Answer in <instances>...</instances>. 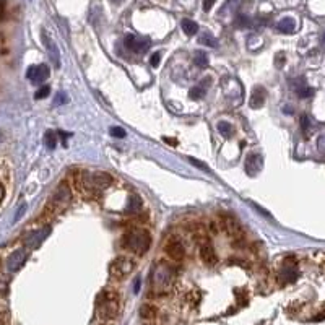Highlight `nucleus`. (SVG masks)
<instances>
[{"label":"nucleus","mask_w":325,"mask_h":325,"mask_svg":"<svg viewBox=\"0 0 325 325\" xmlns=\"http://www.w3.org/2000/svg\"><path fill=\"white\" fill-rule=\"evenodd\" d=\"M120 312V298L113 289L101 291L96 298V315L101 320H114Z\"/></svg>","instance_id":"nucleus-1"},{"label":"nucleus","mask_w":325,"mask_h":325,"mask_svg":"<svg viewBox=\"0 0 325 325\" xmlns=\"http://www.w3.org/2000/svg\"><path fill=\"white\" fill-rule=\"evenodd\" d=\"M113 182L114 177L104 171H90V172L86 171L81 172V176L78 179V187L83 189V192L93 195V193L103 192L104 189L113 186Z\"/></svg>","instance_id":"nucleus-2"},{"label":"nucleus","mask_w":325,"mask_h":325,"mask_svg":"<svg viewBox=\"0 0 325 325\" xmlns=\"http://www.w3.org/2000/svg\"><path fill=\"white\" fill-rule=\"evenodd\" d=\"M150 280H152L153 289L156 293H166L172 288L174 281H176V268L168 262H159L153 268Z\"/></svg>","instance_id":"nucleus-3"},{"label":"nucleus","mask_w":325,"mask_h":325,"mask_svg":"<svg viewBox=\"0 0 325 325\" xmlns=\"http://www.w3.org/2000/svg\"><path fill=\"white\" fill-rule=\"evenodd\" d=\"M122 246L125 249L135 252V254H145L150 249V246H152V236H150V232L147 229L134 228V229H130L124 236Z\"/></svg>","instance_id":"nucleus-4"},{"label":"nucleus","mask_w":325,"mask_h":325,"mask_svg":"<svg viewBox=\"0 0 325 325\" xmlns=\"http://www.w3.org/2000/svg\"><path fill=\"white\" fill-rule=\"evenodd\" d=\"M70 202H72V189L65 182H62L56 189V192L52 193L51 200L47 202V205L44 208V215H57V213L64 211L69 207Z\"/></svg>","instance_id":"nucleus-5"},{"label":"nucleus","mask_w":325,"mask_h":325,"mask_svg":"<svg viewBox=\"0 0 325 325\" xmlns=\"http://www.w3.org/2000/svg\"><path fill=\"white\" fill-rule=\"evenodd\" d=\"M135 268L134 260H130L129 257L125 255H119L111 262L109 265V271L111 275L115 276V278H122V276H127L129 273H132V270Z\"/></svg>","instance_id":"nucleus-6"},{"label":"nucleus","mask_w":325,"mask_h":325,"mask_svg":"<svg viewBox=\"0 0 325 325\" xmlns=\"http://www.w3.org/2000/svg\"><path fill=\"white\" fill-rule=\"evenodd\" d=\"M28 260V249L26 247H20V249H15L10 255L7 257L5 260V268L10 271V273H17L18 270H21V267L26 264Z\"/></svg>","instance_id":"nucleus-7"},{"label":"nucleus","mask_w":325,"mask_h":325,"mask_svg":"<svg viewBox=\"0 0 325 325\" xmlns=\"http://www.w3.org/2000/svg\"><path fill=\"white\" fill-rule=\"evenodd\" d=\"M49 232H51V226H42L41 229H36V231L30 232V234L23 239L25 247L26 249H38V247L46 241V237L49 236Z\"/></svg>","instance_id":"nucleus-8"},{"label":"nucleus","mask_w":325,"mask_h":325,"mask_svg":"<svg viewBox=\"0 0 325 325\" xmlns=\"http://www.w3.org/2000/svg\"><path fill=\"white\" fill-rule=\"evenodd\" d=\"M49 75H51L49 67L44 65V64L33 65L26 72V76L33 81V83H42V81H46L47 78H49Z\"/></svg>","instance_id":"nucleus-9"},{"label":"nucleus","mask_w":325,"mask_h":325,"mask_svg":"<svg viewBox=\"0 0 325 325\" xmlns=\"http://www.w3.org/2000/svg\"><path fill=\"white\" fill-rule=\"evenodd\" d=\"M124 42H125V46H127L130 51L137 52V54H143V52H147L148 47H150V41L148 39H145V38H135L132 35L125 36Z\"/></svg>","instance_id":"nucleus-10"},{"label":"nucleus","mask_w":325,"mask_h":325,"mask_svg":"<svg viewBox=\"0 0 325 325\" xmlns=\"http://www.w3.org/2000/svg\"><path fill=\"white\" fill-rule=\"evenodd\" d=\"M244 168H246V172L249 174V176H255V174H259L262 171V168H264V159H262L260 154L250 153L249 156L246 158Z\"/></svg>","instance_id":"nucleus-11"},{"label":"nucleus","mask_w":325,"mask_h":325,"mask_svg":"<svg viewBox=\"0 0 325 325\" xmlns=\"http://www.w3.org/2000/svg\"><path fill=\"white\" fill-rule=\"evenodd\" d=\"M42 42H44V47L47 51V54H49L52 64H54L56 69H59L60 67V52H59V47L54 41L51 39L49 36L46 35V33H42Z\"/></svg>","instance_id":"nucleus-12"},{"label":"nucleus","mask_w":325,"mask_h":325,"mask_svg":"<svg viewBox=\"0 0 325 325\" xmlns=\"http://www.w3.org/2000/svg\"><path fill=\"white\" fill-rule=\"evenodd\" d=\"M166 254L171 257L174 262H182L184 257H186V249L181 242L177 241H169L166 244Z\"/></svg>","instance_id":"nucleus-13"},{"label":"nucleus","mask_w":325,"mask_h":325,"mask_svg":"<svg viewBox=\"0 0 325 325\" xmlns=\"http://www.w3.org/2000/svg\"><path fill=\"white\" fill-rule=\"evenodd\" d=\"M265 99H267V91L264 86H255L254 91H252V96H250V108L252 109H260L262 106L265 104Z\"/></svg>","instance_id":"nucleus-14"},{"label":"nucleus","mask_w":325,"mask_h":325,"mask_svg":"<svg viewBox=\"0 0 325 325\" xmlns=\"http://www.w3.org/2000/svg\"><path fill=\"white\" fill-rule=\"evenodd\" d=\"M200 259L203 264L207 265H215L218 257L215 254V249H213V246L210 244V242H205L202 247H200Z\"/></svg>","instance_id":"nucleus-15"},{"label":"nucleus","mask_w":325,"mask_h":325,"mask_svg":"<svg viewBox=\"0 0 325 325\" xmlns=\"http://www.w3.org/2000/svg\"><path fill=\"white\" fill-rule=\"evenodd\" d=\"M276 30H278L280 33H283V35H291V33L296 31V21L293 20V18L286 17V18H283V20H280L278 23H276Z\"/></svg>","instance_id":"nucleus-16"},{"label":"nucleus","mask_w":325,"mask_h":325,"mask_svg":"<svg viewBox=\"0 0 325 325\" xmlns=\"http://www.w3.org/2000/svg\"><path fill=\"white\" fill-rule=\"evenodd\" d=\"M296 276H298V270H296L294 267H291V265H286L285 268L281 270L280 280L283 281V283H291V281L296 280Z\"/></svg>","instance_id":"nucleus-17"},{"label":"nucleus","mask_w":325,"mask_h":325,"mask_svg":"<svg viewBox=\"0 0 325 325\" xmlns=\"http://www.w3.org/2000/svg\"><path fill=\"white\" fill-rule=\"evenodd\" d=\"M223 223H225L226 229L231 232V234H239L241 232V225L237 223L232 216H223Z\"/></svg>","instance_id":"nucleus-18"},{"label":"nucleus","mask_w":325,"mask_h":325,"mask_svg":"<svg viewBox=\"0 0 325 325\" xmlns=\"http://www.w3.org/2000/svg\"><path fill=\"white\" fill-rule=\"evenodd\" d=\"M181 26H182V31L186 33L187 36H195L198 33V25L193 20H189V18L182 20Z\"/></svg>","instance_id":"nucleus-19"},{"label":"nucleus","mask_w":325,"mask_h":325,"mask_svg":"<svg viewBox=\"0 0 325 325\" xmlns=\"http://www.w3.org/2000/svg\"><path fill=\"white\" fill-rule=\"evenodd\" d=\"M140 208H142V198L137 197V195L129 197V202H127V211H129V213H135V211H138Z\"/></svg>","instance_id":"nucleus-20"},{"label":"nucleus","mask_w":325,"mask_h":325,"mask_svg":"<svg viewBox=\"0 0 325 325\" xmlns=\"http://www.w3.org/2000/svg\"><path fill=\"white\" fill-rule=\"evenodd\" d=\"M140 315H142L143 319L152 320L156 317V309H154L152 304H143L142 307H140Z\"/></svg>","instance_id":"nucleus-21"},{"label":"nucleus","mask_w":325,"mask_h":325,"mask_svg":"<svg viewBox=\"0 0 325 325\" xmlns=\"http://www.w3.org/2000/svg\"><path fill=\"white\" fill-rule=\"evenodd\" d=\"M198 42L203 44V46H208V47H215L218 44V41L215 39V38H213L211 33H208V31H205L203 35H200V38H198Z\"/></svg>","instance_id":"nucleus-22"},{"label":"nucleus","mask_w":325,"mask_h":325,"mask_svg":"<svg viewBox=\"0 0 325 325\" xmlns=\"http://www.w3.org/2000/svg\"><path fill=\"white\" fill-rule=\"evenodd\" d=\"M208 56L205 54V52H202V51H197L195 52V56H193V64H195L197 67H200V69H203V67H207L208 65Z\"/></svg>","instance_id":"nucleus-23"},{"label":"nucleus","mask_w":325,"mask_h":325,"mask_svg":"<svg viewBox=\"0 0 325 325\" xmlns=\"http://www.w3.org/2000/svg\"><path fill=\"white\" fill-rule=\"evenodd\" d=\"M44 143H46V147L49 150H54L57 147V135H56V132H52V130H47L46 135H44Z\"/></svg>","instance_id":"nucleus-24"},{"label":"nucleus","mask_w":325,"mask_h":325,"mask_svg":"<svg viewBox=\"0 0 325 325\" xmlns=\"http://www.w3.org/2000/svg\"><path fill=\"white\" fill-rule=\"evenodd\" d=\"M296 93H298L299 98H309V96L314 95V88H309V86H306L304 83H301L298 88H296Z\"/></svg>","instance_id":"nucleus-25"},{"label":"nucleus","mask_w":325,"mask_h":325,"mask_svg":"<svg viewBox=\"0 0 325 325\" xmlns=\"http://www.w3.org/2000/svg\"><path fill=\"white\" fill-rule=\"evenodd\" d=\"M218 130H220V134L223 135V137H229L231 132H232V127L229 125V122L221 120V122H218Z\"/></svg>","instance_id":"nucleus-26"},{"label":"nucleus","mask_w":325,"mask_h":325,"mask_svg":"<svg viewBox=\"0 0 325 325\" xmlns=\"http://www.w3.org/2000/svg\"><path fill=\"white\" fill-rule=\"evenodd\" d=\"M203 93H205V90H203L202 86H193V88H191V91H189V96H191V99H200Z\"/></svg>","instance_id":"nucleus-27"},{"label":"nucleus","mask_w":325,"mask_h":325,"mask_svg":"<svg viewBox=\"0 0 325 325\" xmlns=\"http://www.w3.org/2000/svg\"><path fill=\"white\" fill-rule=\"evenodd\" d=\"M49 93H51L49 85H44V86H41V88L36 91L35 98H36V99H44V98H47V95H49Z\"/></svg>","instance_id":"nucleus-28"},{"label":"nucleus","mask_w":325,"mask_h":325,"mask_svg":"<svg viewBox=\"0 0 325 325\" xmlns=\"http://www.w3.org/2000/svg\"><path fill=\"white\" fill-rule=\"evenodd\" d=\"M109 132H111V135H113V137H115V138H125V135H127V132H125L122 127H111Z\"/></svg>","instance_id":"nucleus-29"},{"label":"nucleus","mask_w":325,"mask_h":325,"mask_svg":"<svg viewBox=\"0 0 325 325\" xmlns=\"http://www.w3.org/2000/svg\"><path fill=\"white\" fill-rule=\"evenodd\" d=\"M189 161H191V163L193 164V166H197L198 169H202V171H205V172H210V168H208L205 163L198 161V159H195V158H189Z\"/></svg>","instance_id":"nucleus-30"},{"label":"nucleus","mask_w":325,"mask_h":325,"mask_svg":"<svg viewBox=\"0 0 325 325\" xmlns=\"http://www.w3.org/2000/svg\"><path fill=\"white\" fill-rule=\"evenodd\" d=\"M65 103H69V98L65 96V93H57V95H56V99H54V106L65 104Z\"/></svg>","instance_id":"nucleus-31"},{"label":"nucleus","mask_w":325,"mask_h":325,"mask_svg":"<svg viewBox=\"0 0 325 325\" xmlns=\"http://www.w3.org/2000/svg\"><path fill=\"white\" fill-rule=\"evenodd\" d=\"M236 25H237V26H244V28H247V26H250V20H249V18H247L246 15H241L239 18H237Z\"/></svg>","instance_id":"nucleus-32"},{"label":"nucleus","mask_w":325,"mask_h":325,"mask_svg":"<svg viewBox=\"0 0 325 325\" xmlns=\"http://www.w3.org/2000/svg\"><path fill=\"white\" fill-rule=\"evenodd\" d=\"M159 60H161V54H159V52H154V54L150 57V64H152V67H158Z\"/></svg>","instance_id":"nucleus-33"},{"label":"nucleus","mask_w":325,"mask_h":325,"mask_svg":"<svg viewBox=\"0 0 325 325\" xmlns=\"http://www.w3.org/2000/svg\"><path fill=\"white\" fill-rule=\"evenodd\" d=\"M25 211H26V203H21L20 208H18V213L15 215V221L20 220V218H21L23 215H25Z\"/></svg>","instance_id":"nucleus-34"},{"label":"nucleus","mask_w":325,"mask_h":325,"mask_svg":"<svg viewBox=\"0 0 325 325\" xmlns=\"http://www.w3.org/2000/svg\"><path fill=\"white\" fill-rule=\"evenodd\" d=\"M215 2H216V0H203V10H205V12H210V10H211V7L215 5Z\"/></svg>","instance_id":"nucleus-35"},{"label":"nucleus","mask_w":325,"mask_h":325,"mask_svg":"<svg viewBox=\"0 0 325 325\" xmlns=\"http://www.w3.org/2000/svg\"><path fill=\"white\" fill-rule=\"evenodd\" d=\"M309 124H310V122H309V117H307V115H303V117H301V127H303L304 132L309 129Z\"/></svg>","instance_id":"nucleus-36"},{"label":"nucleus","mask_w":325,"mask_h":325,"mask_svg":"<svg viewBox=\"0 0 325 325\" xmlns=\"http://www.w3.org/2000/svg\"><path fill=\"white\" fill-rule=\"evenodd\" d=\"M5 7H7V2L5 0H0V20L5 15Z\"/></svg>","instance_id":"nucleus-37"},{"label":"nucleus","mask_w":325,"mask_h":325,"mask_svg":"<svg viewBox=\"0 0 325 325\" xmlns=\"http://www.w3.org/2000/svg\"><path fill=\"white\" fill-rule=\"evenodd\" d=\"M140 286H142V280L137 278V280H135V283H134V293H138V291H140Z\"/></svg>","instance_id":"nucleus-38"},{"label":"nucleus","mask_w":325,"mask_h":325,"mask_svg":"<svg viewBox=\"0 0 325 325\" xmlns=\"http://www.w3.org/2000/svg\"><path fill=\"white\" fill-rule=\"evenodd\" d=\"M3 198H5V189H3L2 182H0V203H2Z\"/></svg>","instance_id":"nucleus-39"},{"label":"nucleus","mask_w":325,"mask_h":325,"mask_svg":"<svg viewBox=\"0 0 325 325\" xmlns=\"http://www.w3.org/2000/svg\"><path fill=\"white\" fill-rule=\"evenodd\" d=\"M164 142H166V143H169V145H177V142H176V140H172V138H164Z\"/></svg>","instance_id":"nucleus-40"},{"label":"nucleus","mask_w":325,"mask_h":325,"mask_svg":"<svg viewBox=\"0 0 325 325\" xmlns=\"http://www.w3.org/2000/svg\"><path fill=\"white\" fill-rule=\"evenodd\" d=\"M283 111H285V113H288V114H291V113H293V111L289 109V106H286V108H285Z\"/></svg>","instance_id":"nucleus-41"},{"label":"nucleus","mask_w":325,"mask_h":325,"mask_svg":"<svg viewBox=\"0 0 325 325\" xmlns=\"http://www.w3.org/2000/svg\"><path fill=\"white\" fill-rule=\"evenodd\" d=\"M111 2H113V3H115V5H119V3L122 2V0H111Z\"/></svg>","instance_id":"nucleus-42"},{"label":"nucleus","mask_w":325,"mask_h":325,"mask_svg":"<svg viewBox=\"0 0 325 325\" xmlns=\"http://www.w3.org/2000/svg\"><path fill=\"white\" fill-rule=\"evenodd\" d=\"M324 44H325V36H324Z\"/></svg>","instance_id":"nucleus-43"}]
</instances>
